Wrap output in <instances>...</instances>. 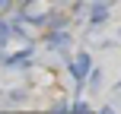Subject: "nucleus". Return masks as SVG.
I'll return each instance as SVG.
<instances>
[{"label": "nucleus", "mask_w": 121, "mask_h": 114, "mask_svg": "<svg viewBox=\"0 0 121 114\" xmlns=\"http://www.w3.org/2000/svg\"><path fill=\"white\" fill-rule=\"evenodd\" d=\"M48 13H51V10H48V3H45V0H26V3L19 6L22 22H32V25H42Z\"/></svg>", "instance_id": "nucleus-1"}, {"label": "nucleus", "mask_w": 121, "mask_h": 114, "mask_svg": "<svg viewBox=\"0 0 121 114\" xmlns=\"http://www.w3.org/2000/svg\"><path fill=\"white\" fill-rule=\"evenodd\" d=\"M67 67H70L73 83L83 86V79H89V70H92V57H89V51H80L73 60H67Z\"/></svg>", "instance_id": "nucleus-2"}, {"label": "nucleus", "mask_w": 121, "mask_h": 114, "mask_svg": "<svg viewBox=\"0 0 121 114\" xmlns=\"http://www.w3.org/2000/svg\"><path fill=\"white\" fill-rule=\"evenodd\" d=\"M45 48H48V51H57V54H67V51H70V32H67V29H48Z\"/></svg>", "instance_id": "nucleus-3"}, {"label": "nucleus", "mask_w": 121, "mask_h": 114, "mask_svg": "<svg viewBox=\"0 0 121 114\" xmlns=\"http://www.w3.org/2000/svg\"><path fill=\"white\" fill-rule=\"evenodd\" d=\"M105 19H108V0H96V3L89 6V22L92 25H102Z\"/></svg>", "instance_id": "nucleus-4"}, {"label": "nucleus", "mask_w": 121, "mask_h": 114, "mask_svg": "<svg viewBox=\"0 0 121 114\" xmlns=\"http://www.w3.org/2000/svg\"><path fill=\"white\" fill-rule=\"evenodd\" d=\"M29 63H32V48H22L19 54L6 57V63H3V67H10V70H19V67H29Z\"/></svg>", "instance_id": "nucleus-5"}, {"label": "nucleus", "mask_w": 121, "mask_h": 114, "mask_svg": "<svg viewBox=\"0 0 121 114\" xmlns=\"http://www.w3.org/2000/svg\"><path fill=\"white\" fill-rule=\"evenodd\" d=\"M10 38H16V32H13V22H0V48H3Z\"/></svg>", "instance_id": "nucleus-6"}, {"label": "nucleus", "mask_w": 121, "mask_h": 114, "mask_svg": "<svg viewBox=\"0 0 121 114\" xmlns=\"http://www.w3.org/2000/svg\"><path fill=\"white\" fill-rule=\"evenodd\" d=\"M89 89H92V92L102 89V70H99V67H96V70H89Z\"/></svg>", "instance_id": "nucleus-7"}, {"label": "nucleus", "mask_w": 121, "mask_h": 114, "mask_svg": "<svg viewBox=\"0 0 121 114\" xmlns=\"http://www.w3.org/2000/svg\"><path fill=\"white\" fill-rule=\"evenodd\" d=\"M73 114H89V105L86 102H73Z\"/></svg>", "instance_id": "nucleus-8"}, {"label": "nucleus", "mask_w": 121, "mask_h": 114, "mask_svg": "<svg viewBox=\"0 0 121 114\" xmlns=\"http://www.w3.org/2000/svg\"><path fill=\"white\" fill-rule=\"evenodd\" d=\"M22 98H26V89H13L10 92V102H22Z\"/></svg>", "instance_id": "nucleus-9"}, {"label": "nucleus", "mask_w": 121, "mask_h": 114, "mask_svg": "<svg viewBox=\"0 0 121 114\" xmlns=\"http://www.w3.org/2000/svg\"><path fill=\"white\" fill-rule=\"evenodd\" d=\"M99 114H118V111H115V108H112V105H105V108H102V111H99Z\"/></svg>", "instance_id": "nucleus-10"}, {"label": "nucleus", "mask_w": 121, "mask_h": 114, "mask_svg": "<svg viewBox=\"0 0 121 114\" xmlns=\"http://www.w3.org/2000/svg\"><path fill=\"white\" fill-rule=\"evenodd\" d=\"M118 38H121V29H118Z\"/></svg>", "instance_id": "nucleus-11"}]
</instances>
